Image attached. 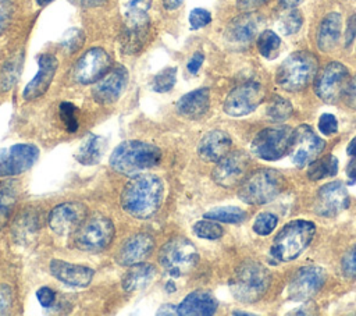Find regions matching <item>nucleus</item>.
I'll return each mask as SVG.
<instances>
[{
	"mask_svg": "<svg viewBox=\"0 0 356 316\" xmlns=\"http://www.w3.org/2000/svg\"><path fill=\"white\" fill-rule=\"evenodd\" d=\"M232 139L222 129L209 131L197 145V153L202 160L217 163L222 159L231 149Z\"/></svg>",
	"mask_w": 356,
	"mask_h": 316,
	"instance_id": "nucleus-25",
	"label": "nucleus"
},
{
	"mask_svg": "<svg viewBox=\"0 0 356 316\" xmlns=\"http://www.w3.org/2000/svg\"><path fill=\"white\" fill-rule=\"evenodd\" d=\"M268 0H236V7L241 10V11H253L254 8L266 4Z\"/></svg>",
	"mask_w": 356,
	"mask_h": 316,
	"instance_id": "nucleus-54",
	"label": "nucleus"
},
{
	"mask_svg": "<svg viewBox=\"0 0 356 316\" xmlns=\"http://www.w3.org/2000/svg\"><path fill=\"white\" fill-rule=\"evenodd\" d=\"M60 118L64 123V127L68 132H75L78 129V118H76V109L70 102H63L58 106Z\"/></svg>",
	"mask_w": 356,
	"mask_h": 316,
	"instance_id": "nucleus-41",
	"label": "nucleus"
},
{
	"mask_svg": "<svg viewBox=\"0 0 356 316\" xmlns=\"http://www.w3.org/2000/svg\"><path fill=\"white\" fill-rule=\"evenodd\" d=\"M39 148L32 143H17L0 149V177H14L29 170L39 159Z\"/></svg>",
	"mask_w": 356,
	"mask_h": 316,
	"instance_id": "nucleus-12",
	"label": "nucleus"
},
{
	"mask_svg": "<svg viewBox=\"0 0 356 316\" xmlns=\"http://www.w3.org/2000/svg\"><path fill=\"white\" fill-rule=\"evenodd\" d=\"M349 205V195L346 185L342 181H332L323 185L314 200V212L318 216L332 217L346 209Z\"/></svg>",
	"mask_w": 356,
	"mask_h": 316,
	"instance_id": "nucleus-19",
	"label": "nucleus"
},
{
	"mask_svg": "<svg viewBox=\"0 0 356 316\" xmlns=\"http://www.w3.org/2000/svg\"><path fill=\"white\" fill-rule=\"evenodd\" d=\"M210 22H211V14L204 8L197 7L189 13V24H191L192 29L203 28V26L209 25Z\"/></svg>",
	"mask_w": 356,
	"mask_h": 316,
	"instance_id": "nucleus-44",
	"label": "nucleus"
},
{
	"mask_svg": "<svg viewBox=\"0 0 356 316\" xmlns=\"http://www.w3.org/2000/svg\"><path fill=\"white\" fill-rule=\"evenodd\" d=\"M293 129L288 125H277L261 129L252 141V152L267 161L281 159L291 150Z\"/></svg>",
	"mask_w": 356,
	"mask_h": 316,
	"instance_id": "nucleus-8",
	"label": "nucleus"
},
{
	"mask_svg": "<svg viewBox=\"0 0 356 316\" xmlns=\"http://www.w3.org/2000/svg\"><path fill=\"white\" fill-rule=\"evenodd\" d=\"M114 224L110 219L96 216L85 220L74 232V245L85 252H100L114 238Z\"/></svg>",
	"mask_w": 356,
	"mask_h": 316,
	"instance_id": "nucleus-9",
	"label": "nucleus"
},
{
	"mask_svg": "<svg viewBox=\"0 0 356 316\" xmlns=\"http://www.w3.org/2000/svg\"><path fill=\"white\" fill-rule=\"evenodd\" d=\"M341 269L346 278H356V246L343 255Z\"/></svg>",
	"mask_w": 356,
	"mask_h": 316,
	"instance_id": "nucleus-45",
	"label": "nucleus"
},
{
	"mask_svg": "<svg viewBox=\"0 0 356 316\" xmlns=\"http://www.w3.org/2000/svg\"><path fill=\"white\" fill-rule=\"evenodd\" d=\"M303 25V15L300 11L295 8H286L285 13H282L277 21L278 31L282 35H295L299 32V29Z\"/></svg>",
	"mask_w": 356,
	"mask_h": 316,
	"instance_id": "nucleus-36",
	"label": "nucleus"
},
{
	"mask_svg": "<svg viewBox=\"0 0 356 316\" xmlns=\"http://www.w3.org/2000/svg\"><path fill=\"white\" fill-rule=\"evenodd\" d=\"M152 0H127L124 14H147Z\"/></svg>",
	"mask_w": 356,
	"mask_h": 316,
	"instance_id": "nucleus-48",
	"label": "nucleus"
},
{
	"mask_svg": "<svg viewBox=\"0 0 356 316\" xmlns=\"http://www.w3.org/2000/svg\"><path fill=\"white\" fill-rule=\"evenodd\" d=\"M337 173H338V160L332 155L313 160L307 170V175L313 181L335 175Z\"/></svg>",
	"mask_w": 356,
	"mask_h": 316,
	"instance_id": "nucleus-32",
	"label": "nucleus"
},
{
	"mask_svg": "<svg viewBox=\"0 0 356 316\" xmlns=\"http://www.w3.org/2000/svg\"><path fill=\"white\" fill-rule=\"evenodd\" d=\"M49 270L54 278L72 287H86L95 276L93 269L88 266L74 264L58 259H53L49 263Z\"/></svg>",
	"mask_w": 356,
	"mask_h": 316,
	"instance_id": "nucleus-23",
	"label": "nucleus"
},
{
	"mask_svg": "<svg viewBox=\"0 0 356 316\" xmlns=\"http://www.w3.org/2000/svg\"><path fill=\"white\" fill-rule=\"evenodd\" d=\"M266 114L273 123H282L288 120L292 114V104L288 99L282 96H274L266 109Z\"/></svg>",
	"mask_w": 356,
	"mask_h": 316,
	"instance_id": "nucleus-35",
	"label": "nucleus"
},
{
	"mask_svg": "<svg viewBox=\"0 0 356 316\" xmlns=\"http://www.w3.org/2000/svg\"><path fill=\"white\" fill-rule=\"evenodd\" d=\"M277 216L270 212H263L256 216L253 223V231L259 235H268L277 227Z\"/></svg>",
	"mask_w": 356,
	"mask_h": 316,
	"instance_id": "nucleus-39",
	"label": "nucleus"
},
{
	"mask_svg": "<svg viewBox=\"0 0 356 316\" xmlns=\"http://www.w3.org/2000/svg\"><path fill=\"white\" fill-rule=\"evenodd\" d=\"M154 239L150 234L139 232L129 237L117 255V262L121 266H131L145 260L153 251Z\"/></svg>",
	"mask_w": 356,
	"mask_h": 316,
	"instance_id": "nucleus-24",
	"label": "nucleus"
},
{
	"mask_svg": "<svg viewBox=\"0 0 356 316\" xmlns=\"http://www.w3.org/2000/svg\"><path fill=\"white\" fill-rule=\"evenodd\" d=\"M184 0H163V6L167 10H175L182 4Z\"/></svg>",
	"mask_w": 356,
	"mask_h": 316,
	"instance_id": "nucleus-59",
	"label": "nucleus"
},
{
	"mask_svg": "<svg viewBox=\"0 0 356 316\" xmlns=\"http://www.w3.org/2000/svg\"><path fill=\"white\" fill-rule=\"evenodd\" d=\"M156 276V269L149 263H135L131 264L128 271L122 277V288L128 292L145 288Z\"/></svg>",
	"mask_w": 356,
	"mask_h": 316,
	"instance_id": "nucleus-29",
	"label": "nucleus"
},
{
	"mask_svg": "<svg viewBox=\"0 0 356 316\" xmlns=\"http://www.w3.org/2000/svg\"><path fill=\"white\" fill-rule=\"evenodd\" d=\"M355 38H356V13L348 18L346 28H345V46L352 45Z\"/></svg>",
	"mask_w": 356,
	"mask_h": 316,
	"instance_id": "nucleus-52",
	"label": "nucleus"
},
{
	"mask_svg": "<svg viewBox=\"0 0 356 316\" xmlns=\"http://www.w3.org/2000/svg\"><path fill=\"white\" fill-rule=\"evenodd\" d=\"M13 305V291L8 285L0 284V315H4L10 310Z\"/></svg>",
	"mask_w": 356,
	"mask_h": 316,
	"instance_id": "nucleus-49",
	"label": "nucleus"
},
{
	"mask_svg": "<svg viewBox=\"0 0 356 316\" xmlns=\"http://www.w3.org/2000/svg\"><path fill=\"white\" fill-rule=\"evenodd\" d=\"M318 70L317 57L306 50L289 54L275 72L277 85L288 92L305 89L316 77Z\"/></svg>",
	"mask_w": 356,
	"mask_h": 316,
	"instance_id": "nucleus-4",
	"label": "nucleus"
},
{
	"mask_svg": "<svg viewBox=\"0 0 356 316\" xmlns=\"http://www.w3.org/2000/svg\"><path fill=\"white\" fill-rule=\"evenodd\" d=\"M318 129L323 135H332L338 131V121L334 114L324 113L318 120Z\"/></svg>",
	"mask_w": 356,
	"mask_h": 316,
	"instance_id": "nucleus-47",
	"label": "nucleus"
},
{
	"mask_svg": "<svg viewBox=\"0 0 356 316\" xmlns=\"http://www.w3.org/2000/svg\"><path fill=\"white\" fill-rule=\"evenodd\" d=\"M14 6L11 0H0V36L11 22Z\"/></svg>",
	"mask_w": 356,
	"mask_h": 316,
	"instance_id": "nucleus-46",
	"label": "nucleus"
},
{
	"mask_svg": "<svg viewBox=\"0 0 356 316\" xmlns=\"http://www.w3.org/2000/svg\"><path fill=\"white\" fill-rule=\"evenodd\" d=\"M346 152H348V155H349V156H353V157L356 156V136H355V138H352V141L349 142Z\"/></svg>",
	"mask_w": 356,
	"mask_h": 316,
	"instance_id": "nucleus-60",
	"label": "nucleus"
},
{
	"mask_svg": "<svg viewBox=\"0 0 356 316\" xmlns=\"http://www.w3.org/2000/svg\"><path fill=\"white\" fill-rule=\"evenodd\" d=\"M314 232V223L303 219L292 220L275 235L270 246V255L281 262L293 260L309 246Z\"/></svg>",
	"mask_w": 356,
	"mask_h": 316,
	"instance_id": "nucleus-3",
	"label": "nucleus"
},
{
	"mask_svg": "<svg viewBox=\"0 0 356 316\" xmlns=\"http://www.w3.org/2000/svg\"><path fill=\"white\" fill-rule=\"evenodd\" d=\"M280 4L284 7V8H295L298 7L299 4H302L305 0H278Z\"/></svg>",
	"mask_w": 356,
	"mask_h": 316,
	"instance_id": "nucleus-58",
	"label": "nucleus"
},
{
	"mask_svg": "<svg viewBox=\"0 0 356 316\" xmlns=\"http://www.w3.org/2000/svg\"><path fill=\"white\" fill-rule=\"evenodd\" d=\"M161 160V150L153 143L143 141L121 142L110 156V166L125 175L156 167Z\"/></svg>",
	"mask_w": 356,
	"mask_h": 316,
	"instance_id": "nucleus-2",
	"label": "nucleus"
},
{
	"mask_svg": "<svg viewBox=\"0 0 356 316\" xmlns=\"http://www.w3.org/2000/svg\"><path fill=\"white\" fill-rule=\"evenodd\" d=\"M72 4L78 6V7H83V8H90V7H97L100 4H103L107 0H70Z\"/></svg>",
	"mask_w": 356,
	"mask_h": 316,
	"instance_id": "nucleus-55",
	"label": "nucleus"
},
{
	"mask_svg": "<svg viewBox=\"0 0 356 316\" xmlns=\"http://www.w3.org/2000/svg\"><path fill=\"white\" fill-rule=\"evenodd\" d=\"M324 141L313 131L310 125H299L293 131V141L291 146L292 161L296 167L310 164L324 149Z\"/></svg>",
	"mask_w": 356,
	"mask_h": 316,
	"instance_id": "nucleus-15",
	"label": "nucleus"
},
{
	"mask_svg": "<svg viewBox=\"0 0 356 316\" xmlns=\"http://www.w3.org/2000/svg\"><path fill=\"white\" fill-rule=\"evenodd\" d=\"M342 17L338 13L327 14L318 26L317 31V46L321 52H331L341 36Z\"/></svg>",
	"mask_w": 356,
	"mask_h": 316,
	"instance_id": "nucleus-28",
	"label": "nucleus"
},
{
	"mask_svg": "<svg viewBox=\"0 0 356 316\" xmlns=\"http://www.w3.org/2000/svg\"><path fill=\"white\" fill-rule=\"evenodd\" d=\"M284 187L285 180L280 171L259 168L242 181L238 196L248 205H264L275 199Z\"/></svg>",
	"mask_w": 356,
	"mask_h": 316,
	"instance_id": "nucleus-6",
	"label": "nucleus"
},
{
	"mask_svg": "<svg viewBox=\"0 0 356 316\" xmlns=\"http://www.w3.org/2000/svg\"><path fill=\"white\" fill-rule=\"evenodd\" d=\"M349 79L348 68L339 61H331L316 78V95L327 103H335L343 97Z\"/></svg>",
	"mask_w": 356,
	"mask_h": 316,
	"instance_id": "nucleus-10",
	"label": "nucleus"
},
{
	"mask_svg": "<svg viewBox=\"0 0 356 316\" xmlns=\"http://www.w3.org/2000/svg\"><path fill=\"white\" fill-rule=\"evenodd\" d=\"M159 262L170 277L177 278L189 273L197 264L199 253L189 239L175 237L164 244L159 255Z\"/></svg>",
	"mask_w": 356,
	"mask_h": 316,
	"instance_id": "nucleus-7",
	"label": "nucleus"
},
{
	"mask_svg": "<svg viewBox=\"0 0 356 316\" xmlns=\"http://www.w3.org/2000/svg\"><path fill=\"white\" fill-rule=\"evenodd\" d=\"M203 60H204V56H203V53H200V52H196L192 57H191V60L188 61V64H186V68H188V71L192 74V75H195V74H197V71L200 70V67H202V64H203Z\"/></svg>",
	"mask_w": 356,
	"mask_h": 316,
	"instance_id": "nucleus-53",
	"label": "nucleus"
},
{
	"mask_svg": "<svg viewBox=\"0 0 356 316\" xmlns=\"http://www.w3.org/2000/svg\"><path fill=\"white\" fill-rule=\"evenodd\" d=\"M150 18L147 14H125L121 31V50L124 54H136L149 38Z\"/></svg>",
	"mask_w": 356,
	"mask_h": 316,
	"instance_id": "nucleus-17",
	"label": "nucleus"
},
{
	"mask_svg": "<svg viewBox=\"0 0 356 316\" xmlns=\"http://www.w3.org/2000/svg\"><path fill=\"white\" fill-rule=\"evenodd\" d=\"M86 206L78 202L57 205L49 214V226L58 235L72 234L85 221Z\"/></svg>",
	"mask_w": 356,
	"mask_h": 316,
	"instance_id": "nucleus-18",
	"label": "nucleus"
},
{
	"mask_svg": "<svg viewBox=\"0 0 356 316\" xmlns=\"http://www.w3.org/2000/svg\"><path fill=\"white\" fill-rule=\"evenodd\" d=\"M346 174H348L349 178L356 180V156L353 157V160L349 161V164L346 167Z\"/></svg>",
	"mask_w": 356,
	"mask_h": 316,
	"instance_id": "nucleus-57",
	"label": "nucleus"
},
{
	"mask_svg": "<svg viewBox=\"0 0 356 316\" xmlns=\"http://www.w3.org/2000/svg\"><path fill=\"white\" fill-rule=\"evenodd\" d=\"M193 232H195V235H197L199 238H203V239H218L220 237H222L224 230L217 221L206 219V220H200V221L195 223Z\"/></svg>",
	"mask_w": 356,
	"mask_h": 316,
	"instance_id": "nucleus-38",
	"label": "nucleus"
},
{
	"mask_svg": "<svg viewBox=\"0 0 356 316\" xmlns=\"http://www.w3.org/2000/svg\"><path fill=\"white\" fill-rule=\"evenodd\" d=\"M15 226H17V230L14 228V232L18 237H24V238H26L28 234H31V232H36V230L40 227L36 217H33L29 213L22 214L21 219L15 223Z\"/></svg>",
	"mask_w": 356,
	"mask_h": 316,
	"instance_id": "nucleus-42",
	"label": "nucleus"
},
{
	"mask_svg": "<svg viewBox=\"0 0 356 316\" xmlns=\"http://www.w3.org/2000/svg\"><path fill=\"white\" fill-rule=\"evenodd\" d=\"M249 164L250 159L248 153L241 150L228 152L222 159L217 161L211 171V177L220 187L232 188L245 180Z\"/></svg>",
	"mask_w": 356,
	"mask_h": 316,
	"instance_id": "nucleus-14",
	"label": "nucleus"
},
{
	"mask_svg": "<svg viewBox=\"0 0 356 316\" xmlns=\"http://www.w3.org/2000/svg\"><path fill=\"white\" fill-rule=\"evenodd\" d=\"M271 276L259 262H245L229 280V290L239 302L252 303L259 301L270 287Z\"/></svg>",
	"mask_w": 356,
	"mask_h": 316,
	"instance_id": "nucleus-5",
	"label": "nucleus"
},
{
	"mask_svg": "<svg viewBox=\"0 0 356 316\" xmlns=\"http://www.w3.org/2000/svg\"><path fill=\"white\" fill-rule=\"evenodd\" d=\"M343 99L350 109H356V75L349 79L343 93Z\"/></svg>",
	"mask_w": 356,
	"mask_h": 316,
	"instance_id": "nucleus-51",
	"label": "nucleus"
},
{
	"mask_svg": "<svg viewBox=\"0 0 356 316\" xmlns=\"http://www.w3.org/2000/svg\"><path fill=\"white\" fill-rule=\"evenodd\" d=\"M111 68V57L102 47H92L76 61L72 77L78 84L97 82Z\"/></svg>",
	"mask_w": 356,
	"mask_h": 316,
	"instance_id": "nucleus-13",
	"label": "nucleus"
},
{
	"mask_svg": "<svg viewBox=\"0 0 356 316\" xmlns=\"http://www.w3.org/2000/svg\"><path fill=\"white\" fill-rule=\"evenodd\" d=\"M217 299L207 291H193L188 294L184 301L177 305L181 316H210L217 310Z\"/></svg>",
	"mask_w": 356,
	"mask_h": 316,
	"instance_id": "nucleus-26",
	"label": "nucleus"
},
{
	"mask_svg": "<svg viewBox=\"0 0 356 316\" xmlns=\"http://www.w3.org/2000/svg\"><path fill=\"white\" fill-rule=\"evenodd\" d=\"M264 99V89L259 82L249 81L234 88L225 97L224 111L232 117L250 114Z\"/></svg>",
	"mask_w": 356,
	"mask_h": 316,
	"instance_id": "nucleus-11",
	"label": "nucleus"
},
{
	"mask_svg": "<svg viewBox=\"0 0 356 316\" xmlns=\"http://www.w3.org/2000/svg\"><path fill=\"white\" fill-rule=\"evenodd\" d=\"M18 71H19L18 58H14L4 65L0 74V85L3 86V89H8L15 82V79L18 78Z\"/></svg>",
	"mask_w": 356,
	"mask_h": 316,
	"instance_id": "nucleus-43",
	"label": "nucleus"
},
{
	"mask_svg": "<svg viewBox=\"0 0 356 316\" xmlns=\"http://www.w3.org/2000/svg\"><path fill=\"white\" fill-rule=\"evenodd\" d=\"M325 281V271L318 266H305L299 269L288 284V298L291 301H307L314 297Z\"/></svg>",
	"mask_w": 356,
	"mask_h": 316,
	"instance_id": "nucleus-16",
	"label": "nucleus"
},
{
	"mask_svg": "<svg viewBox=\"0 0 356 316\" xmlns=\"http://www.w3.org/2000/svg\"><path fill=\"white\" fill-rule=\"evenodd\" d=\"M210 106V92L207 88H199L191 90L179 97L177 102L178 114L188 118H199L202 117Z\"/></svg>",
	"mask_w": 356,
	"mask_h": 316,
	"instance_id": "nucleus-27",
	"label": "nucleus"
},
{
	"mask_svg": "<svg viewBox=\"0 0 356 316\" xmlns=\"http://www.w3.org/2000/svg\"><path fill=\"white\" fill-rule=\"evenodd\" d=\"M51 1H54V0H36V4L40 6V7H44V6H47L49 3H51Z\"/></svg>",
	"mask_w": 356,
	"mask_h": 316,
	"instance_id": "nucleus-61",
	"label": "nucleus"
},
{
	"mask_svg": "<svg viewBox=\"0 0 356 316\" xmlns=\"http://www.w3.org/2000/svg\"><path fill=\"white\" fill-rule=\"evenodd\" d=\"M232 315H235V316H250L252 313H248V312H241V310H234V312H232Z\"/></svg>",
	"mask_w": 356,
	"mask_h": 316,
	"instance_id": "nucleus-62",
	"label": "nucleus"
},
{
	"mask_svg": "<svg viewBox=\"0 0 356 316\" xmlns=\"http://www.w3.org/2000/svg\"><path fill=\"white\" fill-rule=\"evenodd\" d=\"M157 315H170V316H171V315H178V309H177V306L172 305V303H165V305L160 306Z\"/></svg>",
	"mask_w": 356,
	"mask_h": 316,
	"instance_id": "nucleus-56",
	"label": "nucleus"
},
{
	"mask_svg": "<svg viewBox=\"0 0 356 316\" xmlns=\"http://www.w3.org/2000/svg\"><path fill=\"white\" fill-rule=\"evenodd\" d=\"M246 212L236 207V206H222V207H214L204 213V219H210L214 221L221 223H242L246 219Z\"/></svg>",
	"mask_w": 356,
	"mask_h": 316,
	"instance_id": "nucleus-33",
	"label": "nucleus"
},
{
	"mask_svg": "<svg viewBox=\"0 0 356 316\" xmlns=\"http://www.w3.org/2000/svg\"><path fill=\"white\" fill-rule=\"evenodd\" d=\"M103 150H104V139L99 135L89 134L82 141L75 155V159L83 166H93L103 156Z\"/></svg>",
	"mask_w": 356,
	"mask_h": 316,
	"instance_id": "nucleus-31",
	"label": "nucleus"
},
{
	"mask_svg": "<svg viewBox=\"0 0 356 316\" xmlns=\"http://www.w3.org/2000/svg\"><path fill=\"white\" fill-rule=\"evenodd\" d=\"M38 67L39 70L36 75L31 79L22 92V97L25 100H35L46 93L56 75L58 61L53 54L42 53L38 56Z\"/></svg>",
	"mask_w": 356,
	"mask_h": 316,
	"instance_id": "nucleus-21",
	"label": "nucleus"
},
{
	"mask_svg": "<svg viewBox=\"0 0 356 316\" xmlns=\"http://www.w3.org/2000/svg\"><path fill=\"white\" fill-rule=\"evenodd\" d=\"M19 184L14 180L0 182V231L4 228L18 200Z\"/></svg>",
	"mask_w": 356,
	"mask_h": 316,
	"instance_id": "nucleus-30",
	"label": "nucleus"
},
{
	"mask_svg": "<svg viewBox=\"0 0 356 316\" xmlns=\"http://www.w3.org/2000/svg\"><path fill=\"white\" fill-rule=\"evenodd\" d=\"M263 19L259 14L248 11L229 21L225 29V38L229 43L245 46L249 45L260 31Z\"/></svg>",
	"mask_w": 356,
	"mask_h": 316,
	"instance_id": "nucleus-22",
	"label": "nucleus"
},
{
	"mask_svg": "<svg viewBox=\"0 0 356 316\" xmlns=\"http://www.w3.org/2000/svg\"><path fill=\"white\" fill-rule=\"evenodd\" d=\"M281 47V39L274 31H263L257 38V49L259 53L268 60H273L277 57Z\"/></svg>",
	"mask_w": 356,
	"mask_h": 316,
	"instance_id": "nucleus-34",
	"label": "nucleus"
},
{
	"mask_svg": "<svg viewBox=\"0 0 356 316\" xmlns=\"http://www.w3.org/2000/svg\"><path fill=\"white\" fill-rule=\"evenodd\" d=\"M85 42V33L83 31L78 29V28H72L68 29L63 38H61V46L68 52V53H74L76 50H79L82 47Z\"/></svg>",
	"mask_w": 356,
	"mask_h": 316,
	"instance_id": "nucleus-40",
	"label": "nucleus"
},
{
	"mask_svg": "<svg viewBox=\"0 0 356 316\" xmlns=\"http://www.w3.org/2000/svg\"><path fill=\"white\" fill-rule=\"evenodd\" d=\"M36 297L43 308H50L56 301V292L49 287H40L36 292Z\"/></svg>",
	"mask_w": 356,
	"mask_h": 316,
	"instance_id": "nucleus-50",
	"label": "nucleus"
},
{
	"mask_svg": "<svg viewBox=\"0 0 356 316\" xmlns=\"http://www.w3.org/2000/svg\"><path fill=\"white\" fill-rule=\"evenodd\" d=\"M164 196V184L156 174L132 177L121 192L124 212L136 219H149L160 207Z\"/></svg>",
	"mask_w": 356,
	"mask_h": 316,
	"instance_id": "nucleus-1",
	"label": "nucleus"
},
{
	"mask_svg": "<svg viewBox=\"0 0 356 316\" xmlns=\"http://www.w3.org/2000/svg\"><path fill=\"white\" fill-rule=\"evenodd\" d=\"M128 78L129 74L124 65L120 64L114 68H110V71L96 82L92 90L93 99L100 104L114 103L124 92L128 84Z\"/></svg>",
	"mask_w": 356,
	"mask_h": 316,
	"instance_id": "nucleus-20",
	"label": "nucleus"
},
{
	"mask_svg": "<svg viewBox=\"0 0 356 316\" xmlns=\"http://www.w3.org/2000/svg\"><path fill=\"white\" fill-rule=\"evenodd\" d=\"M175 81H177V67H165L153 78L152 88L154 92L164 93L174 88Z\"/></svg>",
	"mask_w": 356,
	"mask_h": 316,
	"instance_id": "nucleus-37",
	"label": "nucleus"
}]
</instances>
